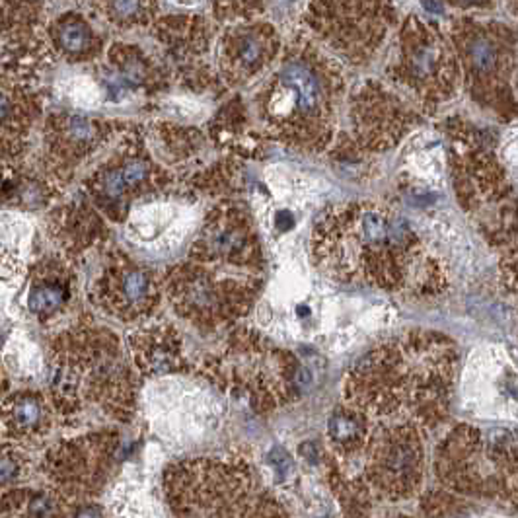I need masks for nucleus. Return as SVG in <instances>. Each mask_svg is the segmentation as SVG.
Returning <instances> with one entry per match:
<instances>
[{"label": "nucleus", "mask_w": 518, "mask_h": 518, "mask_svg": "<svg viewBox=\"0 0 518 518\" xmlns=\"http://www.w3.org/2000/svg\"><path fill=\"white\" fill-rule=\"evenodd\" d=\"M39 4H0V28L12 39H23L38 22Z\"/></svg>", "instance_id": "nucleus-14"}, {"label": "nucleus", "mask_w": 518, "mask_h": 518, "mask_svg": "<svg viewBox=\"0 0 518 518\" xmlns=\"http://www.w3.org/2000/svg\"><path fill=\"white\" fill-rule=\"evenodd\" d=\"M271 464L279 470L281 473H287L289 472V468H290V458L285 454V452H281V450H275L273 454H271Z\"/></svg>", "instance_id": "nucleus-19"}, {"label": "nucleus", "mask_w": 518, "mask_h": 518, "mask_svg": "<svg viewBox=\"0 0 518 518\" xmlns=\"http://www.w3.org/2000/svg\"><path fill=\"white\" fill-rule=\"evenodd\" d=\"M51 230L59 244L67 246V250H84L96 240L101 222L88 206L69 205L53 214Z\"/></svg>", "instance_id": "nucleus-10"}, {"label": "nucleus", "mask_w": 518, "mask_h": 518, "mask_svg": "<svg viewBox=\"0 0 518 518\" xmlns=\"http://www.w3.org/2000/svg\"><path fill=\"white\" fill-rule=\"evenodd\" d=\"M460 51L468 75L475 78L478 84H487L489 77L497 78L505 69L507 47L501 45V39L485 26L473 23L470 30L460 31Z\"/></svg>", "instance_id": "nucleus-8"}, {"label": "nucleus", "mask_w": 518, "mask_h": 518, "mask_svg": "<svg viewBox=\"0 0 518 518\" xmlns=\"http://www.w3.org/2000/svg\"><path fill=\"white\" fill-rule=\"evenodd\" d=\"M41 99L30 84L0 75V164H16L30 145Z\"/></svg>", "instance_id": "nucleus-4"}, {"label": "nucleus", "mask_w": 518, "mask_h": 518, "mask_svg": "<svg viewBox=\"0 0 518 518\" xmlns=\"http://www.w3.org/2000/svg\"><path fill=\"white\" fill-rule=\"evenodd\" d=\"M197 248L201 259L226 261L230 265H240V261L244 263L255 253L253 238L240 214H222L209 222Z\"/></svg>", "instance_id": "nucleus-7"}, {"label": "nucleus", "mask_w": 518, "mask_h": 518, "mask_svg": "<svg viewBox=\"0 0 518 518\" xmlns=\"http://www.w3.org/2000/svg\"><path fill=\"white\" fill-rule=\"evenodd\" d=\"M49 511H51V501H49L45 495H39L31 501L30 514H33L35 518L47 517V512Z\"/></svg>", "instance_id": "nucleus-18"}, {"label": "nucleus", "mask_w": 518, "mask_h": 518, "mask_svg": "<svg viewBox=\"0 0 518 518\" xmlns=\"http://www.w3.org/2000/svg\"><path fill=\"white\" fill-rule=\"evenodd\" d=\"M72 297V273L62 259L38 261L30 275L28 310L38 320L49 321L69 306Z\"/></svg>", "instance_id": "nucleus-6"}, {"label": "nucleus", "mask_w": 518, "mask_h": 518, "mask_svg": "<svg viewBox=\"0 0 518 518\" xmlns=\"http://www.w3.org/2000/svg\"><path fill=\"white\" fill-rule=\"evenodd\" d=\"M107 10V16H111V20L117 22H137L140 16L145 14L146 4H138V2H109L104 4Z\"/></svg>", "instance_id": "nucleus-15"}, {"label": "nucleus", "mask_w": 518, "mask_h": 518, "mask_svg": "<svg viewBox=\"0 0 518 518\" xmlns=\"http://www.w3.org/2000/svg\"><path fill=\"white\" fill-rule=\"evenodd\" d=\"M49 197V185L14 164H0V205L35 209Z\"/></svg>", "instance_id": "nucleus-12"}, {"label": "nucleus", "mask_w": 518, "mask_h": 518, "mask_svg": "<svg viewBox=\"0 0 518 518\" xmlns=\"http://www.w3.org/2000/svg\"><path fill=\"white\" fill-rule=\"evenodd\" d=\"M8 421L10 425L18 431H26L31 433L45 419V405L41 402V397L30 392L18 394L10 402H8Z\"/></svg>", "instance_id": "nucleus-13"}, {"label": "nucleus", "mask_w": 518, "mask_h": 518, "mask_svg": "<svg viewBox=\"0 0 518 518\" xmlns=\"http://www.w3.org/2000/svg\"><path fill=\"white\" fill-rule=\"evenodd\" d=\"M271 55V31L255 30H240L232 33V38L226 43V61L234 75H250L258 70L265 59Z\"/></svg>", "instance_id": "nucleus-11"}, {"label": "nucleus", "mask_w": 518, "mask_h": 518, "mask_svg": "<svg viewBox=\"0 0 518 518\" xmlns=\"http://www.w3.org/2000/svg\"><path fill=\"white\" fill-rule=\"evenodd\" d=\"M47 41L55 53L69 61H84L98 45L90 23L77 12H67L49 23Z\"/></svg>", "instance_id": "nucleus-9"}, {"label": "nucleus", "mask_w": 518, "mask_h": 518, "mask_svg": "<svg viewBox=\"0 0 518 518\" xmlns=\"http://www.w3.org/2000/svg\"><path fill=\"white\" fill-rule=\"evenodd\" d=\"M454 69V59L450 57L439 33L417 22L407 23L399 65V72L405 77L407 84L427 96L448 92Z\"/></svg>", "instance_id": "nucleus-2"}, {"label": "nucleus", "mask_w": 518, "mask_h": 518, "mask_svg": "<svg viewBox=\"0 0 518 518\" xmlns=\"http://www.w3.org/2000/svg\"><path fill=\"white\" fill-rule=\"evenodd\" d=\"M329 101L331 92L326 78L320 77L318 67L306 57H294L282 62L267 111L273 121L287 123L290 119L308 127L314 125L318 133V125L326 123V115L329 114Z\"/></svg>", "instance_id": "nucleus-1"}, {"label": "nucleus", "mask_w": 518, "mask_h": 518, "mask_svg": "<svg viewBox=\"0 0 518 518\" xmlns=\"http://www.w3.org/2000/svg\"><path fill=\"white\" fill-rule=\"evenodd\" d=\"M96 297L106 312L121 320H135L153 308L158 290L150 271L121 259L106 267L96 285Z\"/></svg>", "instance_id": "nucleus-3"}, {"label": "nucleus", "mask_w": 518, "mask_h": 518, "mask_svg": "<svg viewBox=\"0 0 518 518\" xmlns=\"http://www.w3.org/2000/svg\"><path fill=\"white\" fill-rule=\"evenodd\" d=\"M18 475V464H16L14 458L2 456L0 458V485L12 481Z\"/></svg>", "instance_id": "nucleus-17"}, {"label": "nucleus", "mask_w": 518, "mask_h": 518, "mask_svg": "<svg viewBox=\"0 0 518 518\" xmlns=\"http://www.w3.org/2000/svg\"><path fill=\"white\" fill-rule=\"evenodd\" d=\"M329 433L337 441H349L358 434V423L347 415H336L329 423Z\"/></svg>", "instance_id": "nucleus-16"}, {"label": "nucleus", "mask_w": 518, "mask_h": 518, "mask_svg": "<svg viewBox=\"0 0 518 518\" xmlns=\"http://www.w3.org/2000/svg\"><path fill=\"white\" fill-rule=\"evenodd\" d=\"M107 125L77 114H55L45 123L47 162L53 170H70L96 150L106 137Z\"/></svg>", "instance_id": "nucleus-5"}, {"label": "nucleus", "mask_w": 518, "mask_h": 518, "mask_svg": "<svg viewBox=\"0 0 518 518\" xmlns=\"http://www.w3.org/2000/svg\"><path fill=\"white\" fill-rule=\"evenodd\" d=\"M75 518H101V512L96 507H86L82 511H78Z\"/></svg>", "instance_id": "nucleus-20"}]
</instances>
